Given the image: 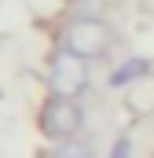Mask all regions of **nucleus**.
<instances>
[{
	"label": "nucleus",
	"instance_id": "obj_3",
	"mask_svg": "<svg viewBox=\"0 0 154 158\" xmlns=\"http://www.w3.org/2000/svg\"><path fill=\"white\" fill-rule=\"evenodd\" d=\"M88 88H92V63L81 59V55H74V52L55 48L48 55V92L51 96L81 99Z\"/></svg>",
	"mask_w": 154,
	"mask_h": 158
},
{
	"label": "nucleus",
	"instance_id": "obj_6",
	"mask_svg": "<svg viewBox=\"0 0 154 158\" xmlns=\"http://www.w3.org/2000/svg\"><path fill=\"white\" fill-rule=\"evenodd\" d=\"M66 15H103V0H66Z\"/></svg>",
	"mask_w": 154,
	"mask_h": 158
},
{
	"label": "nucleus",
	"instance_id": "obj_5",
	"mask_svg": "<svg viewBox=\"0 0 154 158\" xmlns=\"http://www.w3.org/2000/svg\"><path fill=\"white\" fill-rule=\"evenodd\" d=\"M37 158H95V143L88 136H70V140H44Z\"/></svg>",
	"mask_w": 154,
	"mask_h": 158
},
{
	"label": "nucleus",
	"instance_id": "obj_7",
	"mask_svg": "<svg viewBox=\"0 0 154 158\" xmlns=\"http://www.w3.org/2000/svg\"><path fill=\"white\" fill-rule=\"evenodd\" d=\"M132 155H136L132 136H117L114 143H110V151H107V158H132Z\"/></svg>",
	"mask_w": 154,
	"mask_h": 158
},
{
	"label": "nucleus",
	"instance_id": "obj_4",
	"mask_svg": "<svg viewBox=\"0 0 154 158\" xmlns=\"http://www.w3.org/2000/svg\"><path fill=\"white\" fill-rule=\"evenodd\" d=\"M147 81H154V59H147V55H128V59H121L114 70H110L107 85L110 88H136V85H147Z\"/></svg>",
	"mask_w": 154,
	"mask_h": 158
},
{
	"label": "nucleus",
	"instance_id": "obj_1",
	"mask_svg": "<svg viewBox=\"0 0 154 158\" xmlns=\"http://www.w3.org/2000/svg\"><path fill=\"white\" fill-rule=\"evenodd\" d=\"M114 26L107 22V15H66L59 33H55V48L63 52H74L81 59L95 63V59H107L110 48H114Z\"/></svg>",
	"mask_w": 154,
	"mask_h": 158
},
{
	"label": "nucleus",
	"instance_id": "obj_2",
	"mask_svg": "<svg viewBox=\"0 0 154 158\" xmlns=\"http://www.w3.org/2000/svg\"><path fill=\"white\" fill-rule=\"evenodd\" d=\"M88 129V110L81 99L70 96H44L37 107V132L44 140H70V136H84Z\"/></svg>",
	"mask_w": 154,
	"mask_h": 158
}]
</instances>
